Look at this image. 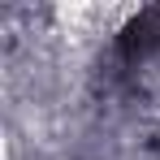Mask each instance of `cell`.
<instances>
[{"mask_svg": "<svg viewBox=\"0 0 160 160\" xmlns=\"http://www.w3.org/2000/svg\"><path fill=\"white\" fill-rule=\"evenodd\" d=\"M117 61L130 74H152V65H160V4L138 9L117 35Z\"/></svg>", "mask_w": 160, "mask_h": 160, "instance_id": "1", "label": "cell"}]
</instances>
